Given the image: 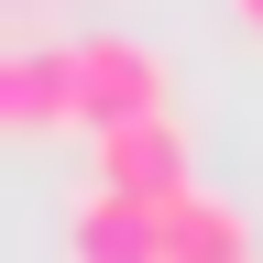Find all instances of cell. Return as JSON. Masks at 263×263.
Wrapping results in <instances>:
<instances>
[{"instance_id": "6", "label": "cell", "mask_w": 263, "mask_h": 263, "mask_svg": "<svg viewBox=\"0 0 263 263\" xmlns=\"http://www.w3.org/2000/svg\"><path fill=\"white\" fill-rule=\"evenodd\" d=\"M230 11H241V22H252V33H263V0H230Z\"/></svg>"}, {"instance_id": "3", "label": "cell", "mask_w": 263, "mask_h": 263, "mask_svg": "<svg viewBox=\"0 0 263 263\" xmlns=\"http://www.w3.org/2000/svg\"><path fill=\"white\" fill-rule=\"evenodd\" d=\"M66 263H164V209H143L121 186H88L66 209Z\"/></svg>"}, {"instance_id": "1", "label": "cell", "mask_w": 263, "mask_h": 263, "mask_svg": "<svg viewBox=\"0 0 263 263\" xmlns=\"http://www.w3.org/2000/svg\"><path fill=\"white\" fill-rule=\"evenodd\" d=\"M66 77H77V121L88 132H121V121H154V110H176V77H164V55L154 44H132V33H77L66 44Z\"/></svg>"}, {"instance_id": "4", "label": "cell", "mask_w": 263, "mask_h": 263, "mask_svg": "<svg viewBox=\"0 0 263 263\" xmlns=\"http://www.w3.org/2000/svg\"><path fill=\"white\" fill-rule=\"evenodd\" d=\"M0 121H11V132H55V121H77L66 44H11V55H0Z\"/></svg>"}, {"instance_id": "2", "label": "cell", "mask_w": 263, "mask_h": 263, "mask_svg": "<svg viewBox=\"0 0 263 263\" xmlns=\"http://www.w3.org/2000/svg\"><path fill=\"white\" fill-rule=\"evenodd\" d=\"M88 154H99V186L143 197V209H176V197H197V143H186V121H176V110L121 121V132H88Z\"/></svg>"}, {"instance_id": "5", "label": "cell", "mask_w": 263, "mask_h": 263, "mask_svg": "<svg viewBox=\"0 0 263 263\" xmlns=\"http://www.w3.org/2000/svg\"><path fill=\"white\" fill-rule=\"evenodd\" d=\"M164 263H252V219L230 209V197H176L164 209Z\"/></svg>"}]
</instances>
